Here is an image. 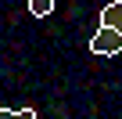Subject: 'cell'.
<instances>
[{"instance_id": "cell-3", "label": "cell", "mask_w": 122, "mask_h": 119, "mask_svg": "<svg viewBox=\"0 0 122 119\" xmlns=\"http://www.w3.org/2000/svg\"><path fill=\"white\" fill-rule=\"evenodd\" d=\"M36 115H40V112L29 108V105H25V108H0V119H36Z\"/></svg>"}, {"instance_id": "cell-2", "label": "cell", "mask_w": 122, "mask_h": 119, "mask_svg": "<svg viewBox=\"0 0 122 119\" xmlns=\"http://www.w3.org/2000/svg\"><path fill=\"white\" fill-rule=\"evenodd\" d=\"M101 25H111V29H118V33H122V0H111V4H104V11H101Z\"/></svg>"}, {"instance_id": "cell-1", "label": "cell", "mask_w": 122, "mask_h": 119, "mask_svg": "<svg viewBox=\"0 0 122 119\" xmlns=\"http://www.w3.org/2000/svg\"><path fill=\"white\" fill-rule=\"evenodd\" d=\"M90 51L93 54H118L122 51V33L111 25H97V33L90 36Z\"/></svg>"}, {"instance_id": "cell-4", "label": "cell", "mask_w": 122, "mask_h": 119, "mask_svg": "<svg viewBox=\"0 0 122 119\" xmlns=\"http://www.w3.org/2000/svg\"><path fill=\"white\" fill-rule=\"evenodd\" d=\"M25 4H29L32 18H47V15L54 11V0H25Z\"/></svg>"}]
</instances>
